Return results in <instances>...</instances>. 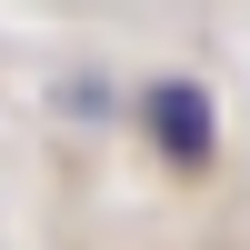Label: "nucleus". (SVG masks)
Listing matches in <instances>:
<instances>
[{
  "mask_svg": "<svg viewBox=\"0 0 250 250\" xmlns=\"http://www.w3.org/2000/svg\"><path fill=\"white\" fill-rule=\"evenodd\" d=\"M140 120H150V140H160V160H170V170H200V160H210V140H220L210 90H200V80H150V90H140Z\"/></svg>",
  "mask_w": 250,
  "mask_h": 250,
  "instance_id": "obj_1",
  "label": "nucleus"
},
{
  "mask_svg": "<svg viewBox=\"0 0 250 250\" xmlns=\"http://www.w3.org/2000/svg\"><path fill=\"white\" fill-rule=\"evenodd\" d=\"M60 110L70 120H110L120 100H110V80H60Z\"/></svg>",
  "mask_w": 250,
  "mask_h": 250,
  "instance_id": "obj_2",
  "label": "nucleus"
}]
</instances>
